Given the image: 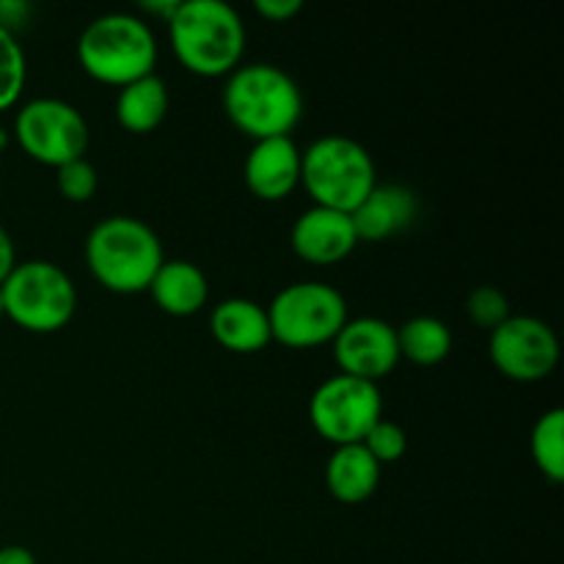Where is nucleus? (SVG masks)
<instances>
[{"mask_svg":"<svg viewBox=\"0 0 564 564\" xmlns=\"http://www.w3.org/2000/svg\"><path fill=\"white\" fill-rule=\"evenodd\" d=\"M314 430L334 446L361 444L369 430L383 419V400L378 383L336 375L328 378L308 402Z\"/></svg>","mask_w":564,"mask_h":564,"instance_id":"obj_8","label":"nucleus"},{"mask_svg":"<svg viewBox=\"0 0 564 564\" xmlns=\"http://www.w3.org/2000/svg\"><path fill=\"white\" fill-rule=\"evenodd\" d=\"M213 336L218 345L231 352H259L270 345V317L268 308L248 297H229L213 308L209 319Z\"/></svg>","mask_w":564,"mask_h":564,"instance_id":"obj_15","label":"nucleus"},{"mask_svg":"<svg viewBox=\"0 0 564 564\" xmlns=\"http://www.w3.org/2000/svg\"><path fill=\"white\" fill-rule=\"evenodd\" d=\"M171 47L187 72L231 75L246 50V25L224 0H180L169 20Z\"/></svg>","mask_w":564,"mask_h":564,"instance_id":"obj_1","label":"nucleus"},{"mask_svg":"<svg viewBox=\"0 0 564 564\" xmlns=\"http://www.w3.org/2000/svg\"><path fill=\"white\" fill-rule=\"evenodd\" d=\"M80 66L99 83L127 86L132 80L154 75L158 42L141 17L102 14L86 25L77 42Z\"/></svg>","mask_w":564,"mask_h":564,"instance_id":"obj_4","label":"nucleus"},{"mask_svg":"<svg viewBox=\"0 0 564 564\" xmlns=\"http://www.w3.org/2000/svg\"><path fill=\"white\" fill-rule=\"evenodd\" d=\"M301 182L314 207L350 215L375 191L372 154L345 135H325L301 152Z\"/></svg>","mask_w":564,"mask_h":564,"instance_id":"obj_5","label":"nucleus"},{"mask_svg":"<svg viewBox=\"0 0 564 564\" xmlns=\"http://www.w3.org/2000/svg\"><path fill=\"white\" fill-rule=\"evenodd\" d=\"M242 174L253 196L262 202H281L301 185V149L292 138L253 141Z\"/></svg>","mask_w":564,"mask_h":564,"instance_id":"obj_13","label":"nucleus"},{"mask_svg":"<svg viewBox=\"0 0 564 564\" xmlns=\"http://www.w3.org/2000/svg\"><path fill=\"white\" fill-rule=\"evenodd\" d=\"M25 86V53L14 33L0 28V110L11 108Z\"/></svg>","mask_w":564,"mask_h":564,"instance_id":"obj_21","label":"nucleus"},{"mask_svg":"<svg viewBox=\"0 0 564 564\" xmlns=\"http://www.w3.org/2000/svg\"><path fill=\"white\" fill-rule=\"evenodd\" d=\"M0 317H3V295H0Z\"/></svg>","mask_w":564,"mask_h":564,"instance_id":"obj_30","label":"nucleus"},{"mask_svg":"<svg viewBox=\"0 0 564 564\" xmlns=\"http://www.w3.org/2000/svg\"><path fill=\"white\" fill-rule=\"evenodd\" d=\"M334 358L341 375L378 383L400 361L397 328L378 317L347 319L334 339Z\"/></svg>","mask_w":564,"mask_h":564,"instance_id":"obj_11","label":"nucleus"},{"mask_svg":"<svg viewBox=\"0 0 564 564\" xmlns=\"http://www.w3.org/2000/svg\"><path fill=\"white\" fill-rule=\"evenodd\" d=\"M17 268V251H14V242H11L9 231L0 226V284L9 279L11 270Z\"/></svg>","mask_w":564,"mask_h":564,"instance_id":"obj_26","label":"nucleus"},{"mask_svg":"<svg viewBox=\"0 0 564 564\" xmlns=\"http://www.w3.org/2000/svg\"><path fill=\"white\" fill-rule=\"evenodd\" d=\"M328 490L341 505H361L378 490L380 463L364 449V444L336 446L325 468Z\"/></svg>","mask_w":564,"mask_h":564,"instance_id":"obj_17","label":"nucleus"},{"mask_svg":"<svg viewBox=\"0 0 564 564\" xmlns=\"http://www.w3.org/2000/svg\"><path fill=\"white\" fill-rule=\"evenodd\" d=\"M468 317L488 330L499 328L510 317V303H507L505 292H499L496 286H479V290H474L468 295Z\"/></svg>","mask_w":564,"mask_h":564,"instance_id":"obj_23","label":"nucleus"},{"mask_svg":"<svg viewBox=\"0 0 564 564\" xmlns=\"http://www.w3.org/2000/svg\"><path fill=\"white\" fill-rule=\"evenodd\" d=\"M253 9H257L262 17H268V20L284 22V20H292V17L303 9V3L301 0H257Z\"/></svg>","mask_w":564,"mask_h":564,"instance_id":"obj_25","label":"nucleus"},{"mask_svg":"<svg viewBox=\"0 0 564 564\" xmlns=\"http://www.w3.org/2000/svg\"><path fill=\"white\" fill-rule=\"evenodd\" d=\"M3 314L33 334H53L72 319L77 308V290L69 275L53 262L31 259L17 264L0 284Z\"/></svg>","mask_w":564,"mask_h":564,"instance_id":"obj_6","label":"nucleus"},{"mask_svg":"<svg viewBox=\"0 0 564 564\" xmlns=\"http://www.w3.org/2000/svg\"><path fill=\"white\" fill-rule=\"evenodd\" d=\"M165 113H169V88L158 75H147L121 86L116 99V119L124 130L138 135L158 130Z\"/></svg>","mask_w":564,"mask_h":564,"instance_id":"obj_18","label":"nucleus"},{"mask_svg":"<svg viewBox=\"0 0 564 564\" xmlns=\"http://www.w3.org/2000/svg\"><path fill=\"white\" fill-rule=\"evenodd\" d=\"M532 457L551 482L564 479V411L551 408L534 422Z\"/></svg>","mask_w":564,"mask_h":564,"instance_id":"obj_20","label":"nucleus"},{"mask_svg":"<svg viewBox=\"0 0 564 564\" xmlns=\"http://www.w3.org/2000/svg\"><path fill=\"white\" fill-rule=\"evenodd\" d=\"M14 135L25 154L55 169L80 160L88 147V127L80 110L53 97L22 105L14 119Z\"/></svg>","mask_w":564,"mask_h":564,"instance_id":"obj_9","label":"nucleus"},{"mask_svg":"<svg viewBox=\"0 0 564 564\" xmlns=\"http://www.w3.org/2000/svg\"><path fill=\"white\" fill-rule=\"evenodd\" d=\"M270 334L281 345L306 350L334 341L347 323V301L336 286L323 281L290 284L268 308Z\"/></svg>","mask_w":564,"mask_h":564,"instance_id":"obj_7","label":"nucleus"},{"mask_svg":"<svg viewBox=\"0 0 564 564\" xmlns=\"http://www.w3.org/2000/svg\"><path fill=\"white\" fill-rule=\"evenodd\" d=\"M0 564H36V556L22 545H6L0 549Z\"/></svg>","mask_w":564,"mask_h":564,"instance_id":"obj_27","label":"nucleus"},{"mask_svg":"<svg viewBox=\"0 0 564 564\" xmlns=\"http://www.w3.org/2000/svg\"><path fill=\"white\" fill-rule=\"evenodd\" d=\"M97 169H94L88 160H72V163L58 169V191L64 193V198H69V202H88V198L97 193Z\"/></svg>","mask_w":564,"mask_h":564,"instance_id":"obj_24","label":"nucleus"},{"mask_svg":"<svg viewBox=\"0 0 564 564\" xmlns=\"http://www.w3.org/2000/svg\"><path fill=\"white\" fill-rule=\"evenodd\" d=\"M154 303L163 308L171 317H191V314L202 312L204 303L209 297L207 275L185 259H169L160 264L154 273L152 284H149Z\"/></svg>","mask_w":564,"mask_h":564,"instance_id":"obj_16","label":"nucleus"},{"mask_svg":"<svg viewBox=\"0 0 564 564\" xmlns=\"http://www.w3.org/2000/svg\"><path fill=\"white\" fill-rule=\"evenodd\" d=\"M358 242H380L405 231L419 218V198L408 187L375 185L364 204L350 213Z\"/></svg>","mask_w":564,"mask_h":564,"instance_id":"obj_14","label":"nucleus"},{"mask_svg":"<svg viewBox=\"0 0 564 564\" xmlns=\"http://www.w3.org/2000/svg\"><path fill=\"white\" fill-rule=\"evenodd\" d=\"M224 110L231 124L253 141L290 138L303 116V94L279 66H237L226 80Z\"/></svg>","mask_w":564,"mask_h":564,"instance_id":"obj_2","label":"nucleus"},{"mask_svg":"<svg viewBox=\"0 0 564 564\" xmlns=\"http://www.w3.org/2000/svg\"><path fill=\"white\" fill-rule=\"evenodd\" d=\"M364 449L375 457V460L383 466V463H397L408 449V435L400 424L389 422V419H380L372 430L367 433V438L361 441Z\"/></svg>","mask_w":564,"mask_h":564,"instance_id":"obj_22","label":"nucleus"},{"mask_svg":"<svg viewBox=\"0 0 564 564\" xmlns=\"http://www.w3.org/2000/svg\"><path fill=\"white\" fill-rule=\"evenodd\" d=\"M490 361L501 375L518 383H538L554 372L560 361V339L538 317H507L490 330Z\"/></svg>","mask_w":564,"mask_h":564,"instance_id":"obj_10","label":"nucleus"},{"mask_svg":"<svg viewBox=\"0 0 564 564\" xmlns=\"http://www.w3.org/2000/svg\"><path fill=\"white\" fill-rule=\"evenodd\" d=\"M86 262L94 279L110 292L135 295L149 290L165 257L158 235L143 220L113 215L88 231Z\"/></svg>","mask_w":564,"mask_h":564,"instance_id":"obj_3","label":"nucleus"},{"mask_svg":"<svg viewBox=\"0 0 564 564\" xmlns=\"http://www.w3.org/2000/svg\"><path fill=\"white\" fill-rule=\"evenodd\" d=\"M6 143H9V135H6V130H0V152H3Z\"/></svg>","mask_w":564,"mask_h":564,"instance_id":"obj_29","label":"nucleus"},{"mask_svg":"<svg viewBox=\"0 0 564 564\" xmlns=\"http://www.w3.org/2000/svg\"><path fill=\"white\" fill-rule=\"evenodd\" d=\"M400 358L419 364V367H435L452 352V330L435 317H413L397 330Z\"/></svg>","mask_w":564,"mask_h":564,"instance_id":"obj_19","label":"nucleus"},{"mask_svg":"<svg viewBox=\"0 0 564 564\" xmlns=\"http://www.w3.org/2000/svg\"><path fill=\"white\" fill-rule=\"evenodd\" d=\"M292 251L312 264H336L358 246L356 226L347 213L328 207H312L292 226Z\"/></svg>","mask_w":564,"mask_h":564,"instance_id":"obj_12","label":"nucleus"},{"mask_svg":"<svg viewBox=\"0 0 564 564\" xmlns=\"http://www.w3.org/2000/svg\"><path fill=\"white\" fill-rule=\"evenodd\" d=\"M176 6H180V0H143L141 9L147 11V14H160V17H165V20H171L176 11Z\"/></svg>","mask_w":564,"mask_h":564,"instance_id":"obj_28","label":"nucleus"}]
</instances>
